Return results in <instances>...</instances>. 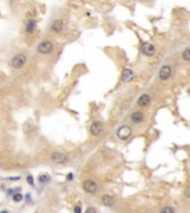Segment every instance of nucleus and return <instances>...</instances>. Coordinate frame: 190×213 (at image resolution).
Wrapping results in <instances>:
<instances>
[{"label": "nucleus", "instance_id": "obj_24", "mask_svg": "<svg viewBox=\"0 0 190 213\" xmlns=\"http://www.w3.org/2000/svg\"><path fill=\"white\" fill-rule=\"evenodd\" d=\"M86 212H87V213H89V212L96 213L97 211H96V209H93V208H88V209L86 210Z\"/></svg>", "mask_w": 190, "mask_h": 213}, {"label": "nucleus", "instance_id": "obj_12", "mask_svg": "<svg viewBox=\"0 0 190 213\" xmlns=\"http://www.w3.org/2000/svg\"><path fill=\"white\" fill-rule=\"evenodd\" d=\"M101 202L106 206H112L114 204V199L109 194H104L101 196Z\"/></svg>", "mask_w": 190, "mask_h": 213}, {"label": "nucleus", "instance_id": "obj_1", "mask_svg": "<svg viewBox=\"0 0 190 213\" xmlns=\"http://www.w3.org/2000/svg\"><path fill=\"white\" fill-rule=\"evenodd\" d=\"M53 43L50 40H42L41 42H39L38 47H37V52L40 55H50L53 51Z\"/></svg>", "mask_w": 190, "mask_h": 213}, {"label": "nucleus", "instance_id": "obj_25", "mask_svg": "<svg viewBox=\"0 0 190 213\" xmlns=\"http://www.w3.org/2000/svg\"><path fill=\"white\" fill-rule=\"evenodd\" d=\"M14 189H9V190H8V191H7L8 196H12V194H14Z\"/></svg>", "mask_w": 190, "mask_h": 213}, {"label": "nucleus", "instance_id": "obj_20", "mask_svg": "<svg viewBox=\"0 0 190 213\" xmlns=\"http://www.w3.org/2000/svg\"><path fill=\"white\" fill-rule=\"evenodd\" d=\"M185 196L186 198H190V186H187L186 190H185Z\"/></svg>", "mask_w": 190, "mask_h": 213}, {"label": "nucleus", "instance_id": "obj_17", "mask_svg": "<svg viewBox=\"0 0 190 213\" xmlns=\"http://www.w3.org/2000/svg\"><path fill=\"white\" fill-rule=\"evenodd\" d=\"M182 58L183 60H186V61H190V48L186 49V50L182 52Z\"/></svg>", "mask_w": 190, "mask_h": 213}, {"label": "nucleus", "instance_id": "obj_19", "mask_svg": "<svg viewBox=\"0 0 190 213\" xmlns=\"http://www.w3.org/2000/svg\"><path fill=\"white\" fill-rule=\"evenodd\" d=\"M27 182L30 184V186H34V178L31 175H28L27 176Z\"/></svg>", "mask_w": 190, "mask_h": 213}, {"label": "nucleus", "instance_id": "obj_14", "mask_svg": "<svg viewBox=\"0 0 190 213\" xmlns=\"http://www.w3.org/2000/svg\"><path fill=\"white\" fill-rule=\"evenodd\" d=\"M131 120L135 123H140L143 120V113L140 112V111H136V112H134L131 114Z\"/></svg>", "mask_w": 190, "mask_h": 213}, {"label": "nucleus", "instance_id": "obj_8", "mask_svg": "<svg viewBox=\"0 0 190 213\" xmlns=\"http://www.w3.org/2000/svg\"><path fill=\"white\" fill-rule=\"evenodd\" d=\"M141 52L145 56H147V57H151V56L155 55L156 49L153 47V45H151V43H143L141 46Z\"/></svg>", "mask_w": 190, "mask_h": 213}, {"label": "nucleus", "instance_id": "obj_5", "mask_svg": "<svg viewBox=\"0 0 190 213\" xmlns=\"http://www.w3.org/2000/svg\"><path fill=\"white\" fill-rule=\"evenodd\" d=\"M131 132L132 130L130 127H128V126H122V127H120L117 130V137L118 139L124 141L131 135Z\"/></svg>", "mask_w": 190, "mask_h": 213}, {"label": "nucleus", "instance_id": "obj_13", "mask_svg": "<svg viewBox=\"0 0 190 213\" xmlns=\"http://www.w3.org/2000/svg\"><path fill=\"white\" fill-rule=\"evenodd\" d=\"M149 103H150V97L148 94H142L138 100V104L142 108H146V106H149Z\"/></svg>", "mask_w": 190, "mask_h": 213}, {"label": "nucleus", "instance_id": "obj_4", "mask_svg": "<svg viewBox=\"0 0 190 213\" xmlns=\"http://www.w3.org/2000/svg\"><path fill=\"white\" fill-rule=\"evenodd\" d=\"M82 189L85 192L90 193V194H93V193L97 192L98 186L97 183L95 182L93 180H85L82 182Z\"/></svg>", "mask_w": 190, "mask_h": 213}, {"label": "nucleus", "instance_id": "obj_6", "mask_svg": "<svg viewBox=\"0 0 190 213\" xmlns=\"http://www.w3.org/2000/svg\"><path fill=\"white\" fill-rule=\"evenodd\" d=\"M102 129H104V127H102V123L100 121H95L90 126V133L95 135V137H97V135H99L101 133Z\"/></svg>", "mask_w": 190, "mask_h": 213}, {"label": "nucleus", "instance_id": "obj_2", "mask_svg": "<svg viewBox=\"0 0 190 213\" xmlns=\"http://www.w3.org/2000/svg\"><path fill=\"white\" fill-rule=\"evenodd\" d=\"M27 61L28 58L24 53H18V55H16L14 58L11 59V65L14 69H21L26 65Z\"/></svg>", "mask_w": 190, "mask_h": 213}, {"label": "nucleus", "instance_id": "obj_3", "mask_svg": "<svg viewBox=\"0 0 190 213\" xmlns=\"http://www.w3.org/2000/svg\"><path fill=\"white\" fill-rule=\"evenodd\" d=\"M50 160H51V162L56 163V164H66L67 162L69 161V158L63 152L55 151L52 152L51 155H50Z\"/></svg>", "mask_w": 190, "mask_h": 213}, {"label": "nucleus", "instance_id": "obj_18", "mask_svg": "<svg viewBox=\"0 0 190 213\" xmlns=\"http://www.w3.org/2000/svg\"><path fill=\"white\" fill-rule=\"evenodd\" d=\"M175 212V209L173 208H169V206H166L161 209V213H173Z\"/></svg>", "mask_w": 190, "mask_h": 213}, {"label": "nucleus", "instance_id": "obj_23", "mask_svg": "<svg viewBox=\"0 0 190 213\" xmlns=\"http://www.w3.org/2000/svg\"><path fill=\"white\" fill-rule=\"evenodd\" d=\"M73 180V174L72 173H68L67 174V181H72Z\"/></svg>", "mask_w": 190, "mask_h": 213}, {"label": "nucleus", "instance_id": "obj_9", "mask_svg": "<svg viewBox=\"0 0 190 213\" xmlns=\"http://www.w3.org/2000/svg\"><path fill=\"white\" fill-rule=\"evenodd\" d=\"M171 68H170L169 65H163V67H161V69H160L159 71V78L161 80H167L169 79V77L171 76Z\"/></svg>", "mask_w": 190, "mask_h": 213}, {"label": "nucleus", "instance_id": "obj_22", "mask_svg": "<svg viewBox=\"0 0 190 213\" xmlns=\"http://www.w3.org/2000/svg\"><path fill=\"white\" fill-rule=\"evenodd\" d=\"M21 179V176H19V175H18V176H11V178H9V181H19V180Z\"/></svg>", "mask_w": 190, "mask_h": 213}, {"label": "nucleus", "instance_id": "obj_15", "mask_svg": "<svg viewBox=\"0 0 190 213\" xmlns=\"http://www.w3.org/2000/svg\"><path fill=\"white\" fill-rule=\"evenodd\" d=\"M38 181L41 184H46V183H48L49 181H50V175L47 174V173H45V174H40L38 176Z\"/></svg>", "mask_w": 190, "mask_h": 213}, {"label": "nucleus", "instance_id": "obj_10", "mask_svg": "<svg viewBox=\"0 0 190 213\" xmlns=\"http://www.w3.org/2000/svg\"><path fill=\"white\" fill-rule=\"evenodd\" d=\"M36 28H37V21H36L35 19H29V20H27L24 30H26V32H27L28 34L34 33L36 30Z\"/></svg>", "mask_w": 190, "mask_h": 213}, {"label": "nucleus", "instance_id": "obj_16", "mask_svg": "<svg viewBox=\"0 0 190 213\" xmlns=\"http://www.w3.org/2000/svg\"><path fill=\"white\" fill-rule=\"evenodd\" d=\"M22 199H24V196H22L20 192H14V194H12V201H14V202L19 203L22 201Z\"/></svg>", "mask_w": 190, "mask_h": 213}, {"label": "nucleus", "instance_id": "obj_7", "mask_svg": "<svg viewBox=\"0 0 190 213\" xmlns=\"http://www.w3.org/2000/svg\"><path fill=\"white\" fill-rule=\"evenodd\" d=\"M65 29V21L62 20V19H57L52 22L51 24V30L56 33H60L62 32Z\"/></svg>", "mask_w": 190, "mask_h": 213}, {"label": "nucleus", "instance_id": "obj_11", "mask_svg": "<svg viewBox=\"0 0 190 213\" xmlns=\"http://www.w3.org/2000/svg\"><path fill=\"white\" fill-rule=\"evenodd\" d=\"M134 71L130 70V69H124L122 70V73H121V80L124 81V82H129L134 79Z\"/></svg>", "mask_w": 190, "mask_h": 213}, {"label": "nucleus", "instance_id": "obj_21", "mask_svg": "<svg viewBox=\"0 0 190 213\" xmlns=\"http://www.w3.org/2000/svg\"><path fill=\"white\" fill-rule=\"evenodd\" d=\"M73 211L76 213H81V211H82V209H81V206H79V205H77V206H75L73 208Z\"/></svg>", "mask_w": 190, "mask_h": 213}]
</instances>
